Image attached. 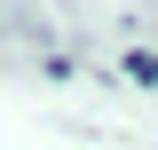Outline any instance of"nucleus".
<instances>
[{
	"mask_svg": "<svg viewBox=\"0 0 158 150\" xmlns=\"http://www.w3.org/2000/svg\"><path fill=\"white\" fill-rule=\"evenodd\" d=\"M135 79H158V56H135Z\"/></svg>",
	"mask_w": 158,
	"mask_h": 150,
	"instance_id": "1",
	"label": "nucleus"
}]
</instances>
